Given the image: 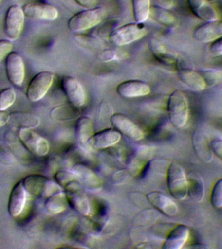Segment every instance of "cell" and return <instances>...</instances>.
I'll list each match as a JSON object with an SVG mask.
<instances>
[{
    "label": "cell",
    "mask_w": 222,
    "mask_h": 249,
    "mask_svg": "<svg viewBox=\"0 0 222 249\" xmlns=\"http://www.w3.org/2000/svg\"><path fill=\"white\" fill-rule=\"evenodd\" d=\"M107 17V12L103 7L86 9L75 14L68 20V26L74 33L83 32L98 25Z\"/></svg>",
    "instance_id": "1"
},
{
    "label": "cell",
    "mask_w": 222,
    "mask_h": 249,
    "mask_svg": "<svg viewBox=\"0 0 222 249\" xmlns=\"http://www.w3.org/2000/svg\"><path fill=\"white\" fill-rule=\"evenodd\" d=\"M27 194L31 196L48 198L56 193L62 192V186L41 175H29L22 180Z\"/></svg>",
    "instance_id": "2"
},
{
    "label": "cell",
    "mask_w": 222,
    "mask_h": 249,
    "mask_svg": "<svg viewBox=\"0 0 222 249\" xmlns=\"http://www.w3.org/2000/svg\"><path fill=\"white\" fill-rule=\"evenodd\" d=\"M167 111L171 124L181 128L186 124L188 119V101L182 91L175 90L169 95L167 101Z\"/></svg>",
    "instance_id": "3"
},
{
    "label": "cell",
    "mask_w": 222,
    "mask_h": 249,
    "mask_svg": "<svg viewBox=\"0 0 222 249\" xmlns=\"http://www.w3.org/2000/svg\"><path fill=\"white\" fill-rule=\"evenodd\" d=\"M167 188L171 196L176 200H185L188 196V179L183 167L176 162H171L167 171Z\"/></svg>",
    "instance_id": "4"
},
{
    "label": "cell",
    "mask_w": 222,
    "mask_h": 249,
    "mask_svg": "<svg viewBox=\"0 0 222 249\" xmlns=\"http://www.w3.org/2000/svg\"><path fill=\"white\" fill-rule=\"evenodd\" d=\"M147 33L144 23H130L114 29L110 35V40L114 45L123 46L143 38Z\"/></svg>",
    "instance_id": "5"
},
{
    "label": "cell",
    "mask_w": 222,
    "mask_h": 249,
    "mask_svg": "<svg viewBox=\"0 0 222 249\" xmlns=\"http://www.w3.org/2000/svg\"><path fill=\"white\" fill-rule=\"evenodd\" d=\"M68 204L83 215H89L91 212V205L85 191L77 180L73 181L64 187Z\"/></svg>",
    "instance_id": "6"
},
{
    "label": "cell",
    "mask_w": 222,
    "mask_h": 249,
    "mask_svg": "<svg viewBox=\"0 0 222 249\" xmlns=\"http://www.w3.org/2000/svg\"><path fill=\"white\" fill-rule=\"evenodd\" d=\"M18 137L23 146L33 155L43 157L50 151L48 140L32 128L19 129Z\"/></svg>",
    "instance_id": "7"
},
{
    "label": "cell",
    "mask_w": 222,
    "mask_h": 249,
    "mask_svg": "<svg viewBox=\"0 0 222 249\" xmlns=\"http://www.w3.org/2000/svg\"><path fill=\"white\" fill-rule=\"evenodd\" d=\"M54 73L42 71L37 74L29 83L26 95L31 102H37L45 96L54 82Z\"/></svg>",
    "instance_id": "8"
},
{
    "label": "cell",
    "mask_w": 222,
    "mask_h": 249,
    "mask_svg": "<svg viewBox=\"0 0 222 249\" xmlns=\"http://www.w3.org/2000/svg\"><path fill=\"white\" fill-rule=\"evenodd\" d=\"M25 14L22 8L12 5L6 13L4 31L11 40L18 38L24 26Z\"/></svg>",
    "instance_id": "9"
},
{
    "label": "cell",
    "mask_w": 222,
    "mask_h": 249,
    "mask_svg": "<svg viewBox=\"0 0 222 249\" xmlns=\"http://www.w3.org/2000/svg\"><path fill=\"white\" fill-rule=\"evenodd\" d=\"M110 122L115 129L124 134L129 139L140 141L143 139L144 134L141 128L124 114L116 113L111 116Z\"/></svg>",
    "instance_id": "10"
},
{
    "label": "cell",
    "mask_w": 222,
    "mask_h": 249,
    "mask_svg": "<svg viewBox=\"0 0 222 249\" xmlns=\"http://www.w3.org/2000/svg\"><path fill=\"white\" fill-rule=\"evenodd\" d=\"M25 17L33 20L54 21L58 17V10L50 4L35 1L23 7Z\"/></svg>",
    "instance_id": "11"
},
{
    "label": "cell",
    "mask_w": 222,
    "mask_h": 249,
    "mask_svg": "<svg viewBox=\"0 0 222 249\" xmlns=\"http://www.w3.org/2000/svg\"><path fill=\"white\" fill-rule=\"evenodd\" d=\"M6 73L9 81L13 85L20 87L24 81L25 65L20 54L11 52L5 60Z\"/></svg>",
    "instance_id": "12"
},
{
    "label": "cell",
    "mask_w": 222,
    "mask_h": 249,
    "mask_svg": "<svg viewBox=\"0 0 222 249\" xmlns=\"http://www.w3.org/2000/svg\"><path fill=\"white\" fill-rule=\"evenodd\" d=\"M62 88L71 105L80 108L85 105V91L83 86L75 78L65 77L62 80Z\"/></svg>",
    "instance_id": "13"
},
{
    "label": "cell",
    "mask_w": 222,
    "mask_h": 249,
    "mask_svg": "<svg viewBox=\"0 0 222 249\" xmlns=\"http://www.w3.org/2000/svg\"><path fill=\"white\" fill-rule=\"evenodd\" d=\"M177 74L181 81L192 90L200 91L205 89V82L200 73L183 65L180 60L176 62Z\"/></svg>",
    "instance_id": "14"
},
{
    "label": "cell",
    "mask_w": 222,
    "mask_h": 249,
    "mask_svg": "<svg viewBox=\"0 0 222 249\" xmlns=\"http://www.w3.org/2000/svg\"><path fill=\"white\" fill-rule=\"evenodd\" d=\"M72 170L82 186L93 192L101 190L102 180L89 167L83 164H77L74 165Z\"/></svg>",
    "instance_id": "15"
},
{
    "label": "cell",
    "mask_w": 222,
    "mask_h": 249,
    "mask_svg": "<svg viewBox=\"0 0 222 249\" xmlns=\"http://www.w3.org/2000/svg\"><path fill=\"white\" fill-rule=\"evenodd\" d=\"M150 91L149 86L145 82L139 80H129L122 82L116 87L118 95L126 99L145 96L149 94Z\"/></svg>",
    "instance_id": "16"
},
{
    "label": "cell",
    "mask_w": 222,
    "mask_h": 249,
    "mask_svg": "<svg viewBox=\"0 0 222 249\" xmlns=\"http://www.w3.org/2000/svg\"><path fill=\"white\" fill-rule=\"evenodd\" d=\"M222 36V21H208L195 29L193 37L201 43L212 42Z\"/></svg>",
    "instance_id": "17"
},
{
    "label": "cell",
    "mask_w": 222,
    "mask_h": 249,
    "mask_svg": "<svg viewBox=\"0 0 222 249\" xmlns=\"http://www.w3.org/2000/svg\"><path fill=\"white\" fill-rule=\"evenodd\" d=\"M148 201L164 215L173 217L178 213V206L168 196L161 192L153 191L146 196Z\"/></svg>",
    "instance_id": "18"
},
{
    "label": "cell",
    "mask_w": 222,
    "mask_h": 249,
    "mask_svg": "<svg viewBox=\"0 0 222 249\" xmlns=\"http://www.w3.org/2000/svg\"><path fill=\"white\" fill-rule=\"evenodd\" d=\"M27 194L22 181L17 182L12 189L8 202V212L12 217H18L22 212L26 203Z\"/></svg>",
    "instance_id": "19"
},
{
    "label": "cell",
    "mask_w": 222,
    "mask_h": 249,
    "mask_svg": "<svg viewBox=\"0 0 222 249\" xmlns=\"http://www.w3.org/2000/svg\"><path fill=\"white\" fill-rule=\"evenodd\" d=\"M121 134L116 129L107 128L93 134L88 142V146L95 149H106L118 143Z\"/></svg>",
    "instance_id": "20"
},
{
    "label": "cell",
    "mask_w": 222,
    "mask_h": 249,
    "mask_svg": "<svg viewBox=\"0 0 222 249\" xmlns=\"http://www.w3.org/2000/svg\"><path fill=\"white\" fill-rule=\"evenodd\" d=\"M192 147L199 160L204 163H211L214 159L210 142L205 134L195 131L192 134Z\"/></svg>",
    "instance_id": "21"
},
{
    "label": "cell",
    "mask_w": 222,
    "mask_h": 249,
    "mask_svg": "<svg viewBox=\"0 0 222 249\" xmlns=\"http://www.w3.org/2000/svg\"><path fill=\"white\" fill-rule=\"evenodd\" d=\"M190 237V230L187 226L180 224L175 226L164 241L163 249H180L183 248Z\"/></svg>",
    "instance_id": "22"
},
{
    "label": "cell",
    "mask_w": 222,
    "mask_h": 249,
    "mask_svg": "<svg viewBox=\"0 0 222 249\" xmlns=\"http://www.w3.org/2000/svg\"><path fill=\"white\" fill-rule=\"evenodd\" d=\"M190 11L201 20L213 21L218 20V14L213 6L207 0H187Z\"/></svg>",
    "instance_id": "23"
},
{
    "label": "cell",
    "mask_w": 222,
    "mask_h": 249,
    "mask_svg": "<svg viewBox=\"0 0 222 249\" xmlns=\"http://www.w3.org/2000/svg\"><path fill=\"white\" fill-rule=\"evenodd\" d=\"M14 127L21 128H33L40 124V118L36 115L27 112H15L9 115V122Z\"/></svg>",
    "instance_id": "24"
},
{
    "label": "cell",
    "mask_w": 222,
    "mask_h": 249,
    "mask_svg": "<svg viewBox=\"0 0 222 249\" xmlns=\"http://www.w3.org/2000/svg\"><path fill=\"white\" fill-rule=\"evenodd\" d=\"M76 139L79 145L84 148H87L88 142L92 136L93 125L91 118L87 116H82L77 120L75 124Z\"/></svg>",
    "instance_id": "25"
},
{
    "label": "cell",
    "mask_w": 222,
    "mask_h": 249,
    "mask_svg": "<svg viewBox=\"0 0 222 249\" xmlns=\"http://www.w3.org/2000/svg\"><path fill=\"white\" fill-rule=\"evenodd\" d=\"M149 17L156 22L169 28H173L177 25V21L175 16L168 9L158 5L151 7Z\"/></svg>",
    "instance_id": "26"
},
{
    "label": "cell",
    "mask_w": 222,
    "mask_h": 249,
    "mask_svg": "<svg viewBox=\"0 0 222 249\" xmlns=\"http://www.w3.org/2000/svg\"><path fill=\"white\" fill-rule=\"evenodd\" d=\"M68 204L65 193L62 191L47 198L45 208L50 213L58 214L64 212Z\"/></svg>",
    "instance_id": "27"
},
{
    "label": "cell",
    "mask_w": 222,
    "mask_h": 249,
    "mask_svg": "<svg viewBox=\"0 0 222 249\" xmlns=\"http://www.w3.org/2000/svg\"><path fill=\"white\" fill-rule=\"evenodd\" d=\"M132 13L136 22L144 23L149 17L150 0H132Z\"/></svg>",
    "instance_id": "28"
},
{
    "label": "cell",
    "mask_w": 222,
    "mask_h": 249,
    "mask_svg": "<svg viewBox=\"0 0 222 249\" xmlns=\"http://www.w3.org/2000/svg\"><path fill=\"white\" fill-rule=\"evenodd\" d=\"M150 48L151 49L152 53L155 57L161 63L165 64H172L177 60L175 56L171 53L167 52L166 48L157 40H152L150 42Z\"/></svg>",
    "instance_id": "29"
},
{
    "label": "cell",
    "mask_w": 222,
    "mask_h": 249,
    "mask_svg": "<svg viewBox=\"0 0 222 249\" xmlns=\"http://www.w3.org/2000/svg\"><path fill=\"white\" fill-rule=\"evenodd\" d=\"M188 196L196 202H201L204 200V186L200 177H192L188 180Z\"/></svg>",
    "instance_id": "30"
},
{
    "label": "cell",
    "mask_w": 222,
    "mask_h": 249,
    "mask_svg": "<svg viewBox=\"0 0 222 249\" xmlns=\"http://www.w3.org/2000/svg\"><path fill=\"white\" fill-rule=\"evenodd\" d=\"M210 203L216 209L222 208V178L216 181L212 189Z\"/></svg>",
    "instance_id": "31"
},
{
    "label": "cell",
    "mask_w": 222,
    "mask_h": 249,
    "mask_svg": "<svg viewBox=\"0 0 222 249\" xmlns=\"http://www.w3.org/2000/svg\"><path fill=\"white\" fill-rule=\"evenodd\" d=\"M206 86L213 87L219 83L222 79V71L214 69H207L203 70L200 73Z\"/></svg>",
    "instance_id": "32"
},
{
    "label": "cell",
    "mask_w": 222,
    "mask_h": 249,
    "mask_svg": "<svg viewBox=\"0 0 222 249\" xmlns=\"http://www.w3.org/2000/svg\"><path fill=\"white\" fill-rule=\"evenodd\" d=\"M15 91L13 89H6L0 91V111H5L15 102Z\"/></svg>",
    "instance_id": "33"
},
{
    "label": "cell",
    "mask_w": 222,
    "mask_h": 249,
    "mask_svg": "<svg viewBox=\"0 0 222 249\" xmlns=\"http://www.w3.org/2000/svg\"><path fill=\"white\" fill-rule=\"evenodd\" d=\"M55 179L60 186L64 188L69 183L77 180L73 171L67 170V169H60L56 171L55 175Z\"/></svg>",
    "instance_id": "34"
},
{
    "label": "cell",
    "mask_w": 222,
    "mask_h": 249,
    "mask_svg": "<svg viewBox=\"0 0 222 249\" xmlns=\"http://www.w3.org/2000/svg\"><path fill=\"white\" fill-rule=\"evenodd\" d=\"M13 43L10 40H0V62L7 57L13 49Z\"/></svg>",
    "instance_id": "35"
},
{
    "label": "cell",
    "mask_w": 222,
    "mask_h": 249,
    "mask_svg": "<svg viewBox=\"0 0 222 249\" xmlns=\"http://www.w3.org/2000/svg\"><path fill=\"white\" fill-rule=\"evenodd\" d=\"M212 153L222 160V139L214 138L210 142Z\"/></svg>",
    "instance_id": "36"
},
{
    "label": "cell",
    "mask_w": 222,
    "mask_h": 249,
    "mask_svg": "<svg viewBox=\"0 0 222 249\" xmlns=\"http://www.w3.org/2000/svg\"><path fill=\"white\" fill-rule=\"evenodd\" d=\"M210 51L216 56H222V36L212 42Z\"/></svg>",
    "instance_id": "37"
},
{
    "label": "cell",
    "mask_w": 222,
    "mask_h": 249,
    "mask_svg": "<svg viewBox=\"0 0 222 249\" xmlns=\"http://www.w3.org/2000/svg\"><path fill=\"white\" fill-rule=\"evenodd\" d=\"M78 5L81 6L85 9H92L95 7L98 3V0H74Z\"/></svg>",
    "instance_id": "38"
},
{
    "label": "cell",
    "mask_w": 222,
    "mask_h": 249,
    "mask_svg": "<svg viewBox=\"0 0 222 249\" xmlns=\"http://www.w3.org/2000/svg\"><path fill=\"white\" fill-rule=\"evenodd\" d=\"M101 56L104 58L105 61H110L119 57L118 55H117L116 52L112 50H107L106 52H103Z\"/></svg>",
    "instance_id": "39"
},
{
    "label": "cell",
    "mask_w": 222,
    "mask_h": 249,
    "mask_svg": "<svg viewBox=\"0 0 222 249\" xmlns=\"http://www.w3.org/2000/svg\"><path fill=\"white\" fill-rule=\"evenodd\" d=\"M159 7L169 9L174 6V0H157Z\"/></svg>",
    "instance_id": "40"
},
{
    "label": "cell",
    "mask_w": 222,
    "mask_h": 249,
    "mask_svg": "<svg viewBox=\"0 0 222 249\" xmlns=\"http://www.w3.org/2000/svg\"><path fill=\"white\" fill-rule=\"evenodd\" d=\"M9 115L5 111H0V127L9 122Z\"/></svg>",
    "instance_id": "41"
},
{
    "label": "cell",
    "mask_w": 222,
    "mask_h": 249,
    "mask_svg": "<svg viewBox=\"0 0 222 249\" xmlns=\"http://www.w3.org/2000/svg\"><path fill=\"white\" fill-rule=\"evenodd\" d=\"M1 1H2V0H0V4H1Z\"/></svg>",
    "instance_id": "42"
}]
</instances>
